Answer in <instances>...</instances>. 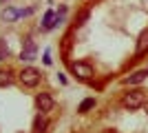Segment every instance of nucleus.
Returning <instances> with one entry per match:
<instances>
[{
    "label": "nucleus",
    "instance_id": "1",
    "mask_svg": "<svg viewBox=\"0 0 148 133\" xmlns=\"http://www.w3.org/2000/svg\"><path fill=\"white\" fill-rule=\"evenodd\" d=\"M146 91H142V89H135V91H130V93H126L122 98V107L124 109H142L144 104H146Z\"/></svg>",
    "mask_w": 148,
    "mask_h": 133
},
{
    "label": "nucleus",
    "instance_id": "2",
    "mask_svg": "<svg viewBox=\"0 0 148 133\" xmlns=\"http://www.w3.org/2000/svg\"><path fill=\"white\" fill-rule=\"evenodd\" d=\"M20 82L25 84V87H38V82H40V78H42V73L36 69V67H25V69L20 71Z\"/></svg>",
    "mask_w": 148,
    "mask_h": 133
},
{
    "label": "nucleus",
    "instance_id": "3",
    "mask_svg": "<svg viewBox=\"0 0 148 133\" xmlns=\"http://www.w3.org/2000/svg\"><path fill=\"white\" fill-rule=\"evenodd\" d=\"M71 73L80 80H91L93 78V67L88 62H73L71 64Z\"/></svg>",
    "mask_w": 148,
    "mask_h": 133
},
{
    "label": "nucleus",
    "instance_id": "4",
    "mask_svg": "<svg viewBox=\"0 0 148 133\" xmlns=\"http://www.w3.org/2000/svg\"><path fill=\"white\" fill-rule=\"evenodd\" d=\"M38 56V47L36 42L31 38H25V42H22V51H20V60H25V62H31V60H36Z\"/></svg>",
    "mask_w": 148,
    "mask_h": 133
},
{
    "label": "nucleus",
    "instance_id": "5",
    "mask_svg": "<svg viewBox=\"0 0 148 133\" xmlns=\"http://www.w3.org/2000/svg\"><path fill=\"white\" fill-rule=\"evenodd\" d=\"M53 98H51V93H38V98H36V107H38V111H42V113H47V111H51L53 109Z\"/></svg>",
    "mask_w": 148,
    "mask_h": 133
},
{
    "label": "nucleus",
    "instance_id": "6",
    "mask_svg": "<svg viewBox=\"0 0 148 133\" xmlns=\"http://www.w3.org/2000/svg\"><path fill=\"white\" fill-rule=\"evenodd\" d=\"M146 78H148V69H142V71H135V73H130L128 78H124L122 84H139V82H144Z\"/></svg>",
    "mask_w": 148,
    "mask_h": 133
},
{
    "label": "nucleus",
    "instance_id": "7",
    "mask_svg": "<svg viewBox=\"0 0 148 133\" xmlns=\"http://www.w3.org/2000/svg\"><path fill=\"white\" fill-rule=\"evenodd\" d=\"M148 51V29H144L137 38V47H135V56H144Z\"/></svg>",
    "mask_w": 148,
    "mask_h": 133
},
{
    "label": "nucleus",
    "instance_id": "8",
    "mask_svg": "<svg viewBox=\"0 0 148 133\" xmlns=\"http://www.w3.org/2000/svg\"><path fill=\"white\" fill-rule=\"evenodd\" d=\"M56 27V11H47L42 18V25H40V29H44V31H49V29H53Z\"/></svg>",
    "mask_w": 148,
    "mask_h": 133
},
{
    "label": "nucleus",
    "instance_id": "9",
    "mask_svg": "<svg viewBox=\"0 0 148 133\" xmlns=\"http://www.w3.org/2000/svg\"><path fill=\"white\" fill-rule=\"evenodd\" d=\"M47 131V120L42 118V113L36 115V120H33V133H44Z\"/></svg>",
    "mask_w": 148,
    "mask_h": 133
},
{
    "label": "nucleus",
    "instance_id": "10",
    "mask_svg": "<svg viewBox=\"0 0 148 133\" xmlns=\"http://www.w3.org/2000/svg\"><path fill=\"white\" fill-rule=\"evenodd\" d=\"M93 107H95V98H86V100H82V104L77 107V111H80V113H86V111H91Z\"/></svg>",
    "mask_w": 148,
    "mask_h": 133
},
{
    "label": "nucleus",
    "instance_id": "11",
    "mask_svg": "<svg viewBox=\"0 0 148 133\" xmlns=\"http://www.w3.org/2000/svg\"><path fill=\"white\" fill-rule=\"evenodd\" d=\"M2 18H5V20H18V18H20V11H18V9L7 7L5 11H2Z\"/></svg>",
    "mask_w": 148,
    "mask_h": 133
},
{
    "label": "nucleus",
    "instance_id": "12",
    "mask_svg": "<svg viewBox=\"0 0 148 133\" xmlns=\"http://www.w3.org/2000/svg\"><path fill=\"white\" fill-rule=\"evenodd\" d=\"M11 80H13V76H11V71H9V69H7V71H0V87H9Z\"/></svg>",
    "mask_w": 148,
    "mask_h": 133
},
{
    "label": "nucleus",
    "instance_id": "13",
    "mask_svg": "<svg viewBox=\"0 0 148 133\" xmlns=\"http://www.w3.org/2000/svg\"><path fill=\"white\" fill-rule=\"evenodd\" d=\"M73 33L69 31L66 36H64V40H62V53H64V56H69V49H71V44H73Z\"/></svg>",
    "mask_w": 148,
    "mask_h": 133
},
{
    "label": "nucleus",
    "instance_id": "14",
    "mask_svg": "<svg viewBox=\"0 0 148 133\" xmlns=\"http://www.w3.org/2000/svg\"><path fill=\"white\" fill-rule=\"evenodd\" d=\"M9 58V47H7V42L2 38H0V60H7Z\"/></svg>",
    "mask_w": 148,
    "mask_h": 133
},
{
    "label": "nucleus",
    "instance_id": "15",
    "mask_svg": "<svg viewBox=\"0 0 148 133\" xmlns=\"http://www.w3.org/2000/svg\"><path fill=\"white\" fill-rule=\"evenodd\" d=\"M44 64H51V53H49V49L44 51Z\"/></svg>",
    "mask_w": 148,
    "mask_h": 133
},
{
    "label": "nucleus",
    "instance_id": "16",
    "mask_svg": "<svg viewBox=\"0 0 148 133\" xmlns=\"http://www.w3.org/2000/svg\"><path fill=\"white\" fill-rule=\"evenodd\" d=\"M144 111H146V115H148V100H146V104H144Z\"/></svg>",
    "mask_w": 148,
    "mask_h": 133
},
{
    "label": "nucleus",
    "instance_id": "17",
    "mask_svg": "<svg viewBox=\"0 0 148 133\" xmlns=\"http://www.w3.org/2000/svg\"><path fill=\"white\" fill-rule=\"evenodd\" d=\"M2 2H5V0H2Z\"/></svg>",
    "mask_w": 148,
    "mask_h": 133
}]
</instances>
